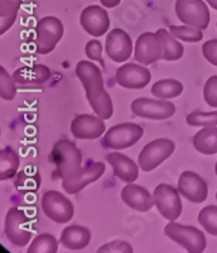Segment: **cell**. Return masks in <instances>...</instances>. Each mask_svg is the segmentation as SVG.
I'll use <instances>...</instances> for the list:
<instances>
[{
    "mask_svg": "<svg viewBox=\"0 0 217 253\" xmlns=\"http://www.w3.org/2000/svg\"><path fill=\"white\" fill-rule=\"evenodd\" d=\"M19 156L17 155L12 147H5L0 152V178L9 180L14 177L19 169Z\"/></svg>",
    "mask_w": 217,
    "mask_h": 253,
    "instance_id": "d4e9b609",
    "label": "cell"
},
{
    "mask_svg": "<svg viewBox=\"0 0 217 253\" xmlns=\"http://www.w3.org/2000/svg\"><path fill=\"white\" fill-rule=\"evenodd\" d=\"M164 234L184 248L188 253H202L207 245L203 232L192 225L178 224L176 220L169 221L166 225Z\"/></svg>",
    "mask_w": 217,
    "mask_h": 253,
    "instance_id": "3957f363",
    "label": "cell"
},
{
    "mask_svg": "<svg viewBox=\"0 0 217 253\" xmlns=\"http://www.w3.org/2000/svg\"><path fill=\"white\" fill-rule=\"evenodd\" d=\"M177 189L183 198L196 204L203 203L209 195V187L198 173L184 171L178 178Z\"/></svg>",
    "mask_w": 217,
    "mask_h": 253,
    "instance_id": "4fadbf2b",
    "label": "cell"
},
{
    "mask_svg": "<svg viewBox=\"0 0 217 253\" xmlns=\"http://www.w3.org/2000/svg\"><path fill=\"white\" fill-rule=\"evenodd\" d=\"M57 251V239L52 234H39L32 241L27 253H56Z\"/></svg>",
    "mask_w": 217,
    "mask_h": 253,
    "instance_id": "83f0119b",
    "label": "cell"
},
{
    "mask_svg": "<svg viewBox=\"0 0 217 253\" xmlns=\"http://www.w3.org/2000/svg\"><path fill=\"white\" fill-rule=\"evenodd\" d=\"M80 23L92 37H101L110 28V18L105 9L99 5L86 6L81 13Z\"/></svg>",
    "mask_w": 217,
    "mask_h": 253,
    "instance_id": "e0dca14e",
    "label": "cell"
},
{
    "mask_svg": "<svg viewBox=\"0 0 217 253\" xmlns=\"http://www.w3.org/2000/svg\"><path fill=\"white\" fill-rule=\"evenodd\" d=\"M215 172H216V175H217V162H216V167H215Z\"/></svg>",
    "mask_w": 217,
    "mask_h": 253,
    "instance_id": "f35d334b",
    "label": "cell"
},
{
    "mask_svg": "<svg viewBox=\"0 0 217 253\" xmlns=\"http://www.w3.org/2000/svg\"><path fill=\"white\" fill-rule=\"evenodd\" d=\"M49 161L56 167L58 177L67 178L81 170L82 153L70 139H61L54 144L49 155Z\"/></svg>",
    "mask_w": 217,
    "mask_h": 253,
    "instance_id": "7a4b0ae2",
    "label": "cell"
},
{
    "mask_svg": "<svg viewBox=\"0 0 217 253\" xmlns=\"http://www.w3.org/2000/svg\"><path fill=\"white\" fill-rule=\"evenodd\" d=\"M176 14L186 26L206 29L210 24V10L203 0H177Z\"/></svg>",
    "mask_w": 217,
    "mask_h": 253,
    "instance_id": "9c48e42d",
    "label": "cell"
},
{
    "mask_svg": "<svg viewBox=\"0 0 217 253\" xmlns=\"http://www.w3.org/2000/svg\"><path fill=\"white\" fill-rule=\"evenodd\" d=\"M169 32L175 36L177 40L184 42H200L203 38L202 29L192 26H171Z\"/></svg>",
    "mask_w": 217,
    "mask_h": 253,
    "instance_id": "f546056e",
    "label": "cell"
},
{
    "mask_svg": "<svg viewBox=\"0 0 217 253\" xmlns=\"http://www.w3.org/2000/svg\"><path fill=\"white\" fill-rule=\"evenodd\" d=\"M116 83L125 89H143L150 83L151 74L148 69L138 63H125L116 70Z\"/></svg>",
    "mask_w": 217,
    "mask_h": 253,
    "instance_id": "9a60e30c",
    "label": "cell"
},
{
    "mask_svg": "<svg viewBox=\"0 0 217 253\" xmlns=\"http://www.w3.org/2000/svg\"><path fill=\"white\" fill-rule=\"evenodd\" d=\"M216 199H217V193H216Z\"/></svg>",
    "mask_w": 217,
    "mask_h": 253,
    "instance_id": "ab89813d",
    "label": "cell"
},
{
    "mask_svg": "<svg viewBox=\"0 0 217 253\" xmlns=\"http://www.w3.org/2000/svg\"><path fill=\"white\" fill-rule=\"evenodd\" d=\"M104 172H105V165L103 162H94L81 169L77 173H74L71 177L63 178L62 187L66 193L77 194L87 185L97 181L104 175Z\"/></svg>",
    "mask_w": 217,
    "mask_h": 253,
    "instance_id": "2e32d148",
    "label": "cell"
},
{
    "mask_svg": "<svg viewBox=\"0 0 217 253\" xmlns=\"http://www.w3.org/2000/svg\"><path fill=\"white\" fill-rule=\"evenodd\" d=\"M164 56V42L157 32H145L135 42L134 57L142 65H151Z\"/></svg>",
    "mask_w": 217,
    "mask_h": 253,
    "instance_id": "7c38bea8",
    "label": "cell"
},
{
    "mask_svg": "<svg viewBox=\"0 0 217 253\" xmlns=\"http://www.w3.org/2000/svg\"><path fill=\"white\" fill-rule=\"evenodd\" d=\"M175 142L168 138H158L149 142L143 150L140 151L138 161L140 170L149 172L155 170L160 164L168 160L175 152Z\"/></svg>",
    "mask_w": 217,
    "mask_h": 253,
    "instance_id": "5b68a950",
    "label": "cell"
},
{
    "mask_svg": "<svg viewBox=\"0 0 217 253\" xmlns=\"http://www.w3.org/2000/svg\"><path fill=\"white\" fill-rule=\"evenodd\" d=\"M60 241L63 247H66L67 250L81 251L89 246L91 241V233L86 227L70 225L63 229Z\"/></svg>",
    "mask_w": 217,
    "mask_h": 253,
    "instance_id": "44dd1931",
    "label": "cell"
},
{
    "mask_svg": "<svg viewBox=\"0 0 217 253\" xmlns=\"http://www.w3.org/2000/svg\"><path fill=\"white\" fill-rule=\"evenodd\" d=\"M105 51L108 58L114 62H125L133 53L132 38L123 29H111L106 37Z\"/></svg>",
    "mask_w": 217,
    "mask_h": 253,
    "instance_id": "5bb4252c",
    "label": "cell"
},
{
    "mask_svg": "<svg viewBox=\"0 0 217 253\" xmlns=\"http://www.w3.org/2000/svg\"><path fill=\"white\" fill-rule=\"evenodd\" d=\"M203 98L210 107L217 108V75L211 76L203 87Z\"/></svg>",
    "mask_w": 217,
    "mask_h": 253,
    "instance_id": "d6a6232c",
    "label": "cell"
},
{
    "mask_svg": "<svg viewBox=\"0 0 217 253\" xmlns=\"http://www.w3.org/2000/svg\"><path fill=\"white\" fill-rule=\"evenodd\" d=\"M76 76L82 83L92 110L104 121L110 119L114 114V105L110 95L104 87L103 72L100 67L90 61L82 60L76 66Z\"/></svg>",
    "mask_w": 217,
    "mask_h": 253,
    "instance_id": "6da1fadb",
    "label": "cell"
},
{
    "mask_svg": "<svg viewBox=\"0 0 217 253\" xmlns=\"http://www.w3.org/2000/svg\"><path fill=\"white\" fill-rule=\"evenodd\" d=\"M121 0H100L101 5L106 6V8H115L120 4Z\"/></svg>",
    "mask_w": 217,
    "mask_h": 253,
    "instance_id": "8d00e7d4",
    "label": "cell"
},
{
    "mask_svg": "<svg viewBox=\"0 0 217 253\" xmlns=\"http://www.w3.org/2000/svg\"><path fill=\"white\" fill-rule=\"evenodd\" d=\"M193 147L202 155L217 153V128L205 126L193 137Z\"/></svg>",
    "mask_w": 217,
    "mask_h": 253,
    "instance_id": "603a6c76",
    "label": "cell"
},
{
    "mask_svg": "<svg viewBox=\"0 0 217 253\" xmlns=\"http://www.w3.org/2000/svg\"><path fill=\"white\" fill-rule=\"evenodd\" d=\"M186 122L191 126H217V112L205 113L196 110L187 115Z\"/></svg>",
    "mask_w": 217,
    "mask_h": 253,
    "instance_id": "4dcf8cb0",
    "label": "cell"
},
{
    "mask_svg": "<svg viewBox=\"0 0 217 253\" xmlns=\"http://www.w3.org/2000/svg\"><path fill=\"white\" fill-rule=\"evenodd\" d=\"M121 200L129 208L137 211H149L154 204V198L150 195L148 190L143 186L135 185L133 182L128 184L121 190Z\"/></svg>",
    "mask_w": 217,
    "mask_h": 253,
    "instance_id": "d6986e66",
    "label": "cell"
},
{
    "mask_svg": "<svg viewBox=\"0 0 217 253\" xmlns=\"http://www.w3.org/2000/svg\"><path fill=\"white\" fill-rule=\"evenodd\" d=\"M153 198L158 211L167 220L175 221L180 218L182 213V202L178 189L168 184H159L154 189Z\"/></svg>",
    "mask_w": 217,
    "mask_h": 253,
    "instance_id": "30bf717a",
    "label": "cell"
},
{
    "mask_svg": "<svg viewBox=\"0 0 217 253\" xmlns=\"http://www.w3.org/2000/svg\"><path fill=\"white\" fill-rule=\"evenodd\" d=\"M158 35L162 37L163 42H164V56H163V60L166 61H177L180 58H182L183 52H184V48H183L182 44L177 41V38L175 36L169 33L166 29H158L157 31Z\"/></svg>",
    "mask_w": 217,
    "mask_h": 253,
    "instance_id": "4316f807",
    "label": "cell"
},
{
    "mask_svg": "<svg viewBox=\"0 0 217 253\" xmlns=\"http://www.w3.org/2000/svg\"><path fill=\"white\" fill-rule=\"evenodd\" d=\"M143 133V128L135 123L116 124L105 133L103 146L112 150H125L139 142Z\"/></svg>",
    "mask_w": 217,
    "mask_h": 253,
    "instance_id": "8992f818",
    "label": "cell"
},
{
    "mask_svg": "<svg viewBox=\"0 0 217 253\" xmlns=\"http://www.w3.org/2000/svg\"><path fill=\"white\" fill-rule=\"evenodd\" d=\"M106 158L110 166L112 167L114 175L117 178H120L121 181L130 184L139 177V167L128 156L119 152H112L108 153Z\"/></svg>",
    "mask_w": 217,
    "mask_h": 253,
    "instance_id": "ffe728a7",
    "label": "cell"
},
{
    "mask_svg": "<svg viewBox=\"0 0 217 253\" xmlns=\"http://www.w3.org/2000/svg\"><path fill=\"white\" fill-rule=\"evenodd\" d=\"M86 56L92 61H97V62L101 63V67H105V62L103 60V56H101V52H103V44H101L100 41L97 40H91L87 42L86 44Z\"/></svg>",
    "mask_w": 217,
    "mask_h": 253,
    "instance_id": "836d02e7",
    "label": "cell"
},
{
    "mask_svg": "<svg viewBox=\"0 0 217 253\" xmlns=\"http://www.w3.org/2000/svg\"><path fill=\"white\" fill-rule=\"evenodd\" d=\"M63 32V24L58 18H42L36 27V51L39 55L51 53L62 40Z\"/></svg>",
    "mask_w": 217,
    "mask_h": 253,
    "instance_id": "277c9868",
    "label": "cell"
},
{
    "mask_svg": "<svg viewBox=\"0 0 217 253\" xmlns=\"http://www.w3.org/2000/svg\"><path fill=\"white\" fill-rule=\"evenodd\" d=\"M106 252H116V253H132L133 248L132 246L128 245L126 242H120V241H114L110 242L108 245L103 246L97 250V253H106Z\"/></svg>",
    "mask_w": 217,
    "mask_h": 253,
    "instance_id": "e575fe53",
    "label": "cell"
},
{
    "mask_svg": "<svg viewBox=\"0 0 217 253\" xmlns=\"http://www.w3.org/2000/svg\"><path fill=\"white\" fill-rule=\"evenodd\" d=\"M133 114L139 118L153 119V121H164L176 113V105L164 99L138 98L132 103Z\"/></svg>",
    "mask_w": 217,
    "mask_h": 253,
    "instance_id": "8fae6325",
    "label": "cell"
},
{
    "mask_svg": "<svg viewBox=\"0 0 217 253\" xmlns=\"http://www.w3.org/2000/svg\"><path fill=\"white\" fill-rule=\"evenodd\" d=\"M42 209L47 218L58 224L69 223L73 218L74 208L71 200L56 190L44 193L42 196Z\"/></svg>",
    "mask_w": 217,
    "mask_h": 253,
    "instance_id": "ba28073f",
    "label": "cell"
},
{
    "mask_svg": "<svg viewBox=\"0 0 217 253\" xmlns=\"http://www.w3.org/2000/svg\"><path fill=\"white\" fill-rule=\"evenodd\" d=\"M5 236L17 247H26L33 238V233L29 229V218L19 208H10L6 213Z\"/></svg>",
    "mask_w": 217,
    "mask_h": 253,
    "instance_id": "52a82bcc",
    "label": "cell"
},
{
    "mask_svg": "<svg viewBox=\"0 0 217 253\" xmlns=\"http://www.w3.org/2000/svg\"><path fill=\"white\" fill-rule=\"evenodd\" d=\"M22 5V0H0V35H4L12 28L17 20L18 10Z\"/></svg>",
    "mask_w": 217,
    "mask_h": 253,
    "instance_id": "484cf974",
    "label": "cell"
},
{
    "mask_svg": "<svg viewBox=\"0 0 217 253\" xmlns=\"http://www.w3.org/2000/svg\"><path fill=\"white\" fill-rule=\"evenodd\" d=\"M202 53L210 63L217 66V40H210L205 42L202 46Z\"/></svg>",
    "mask_w": 217,
    "mask_h": 253,
    "instance_id": "d590c367",
    "label": "cell"
},
{
    "mask_svg": "<svg viewBox=\"0 0 217 253\" xmlns=\"http://www.w3.org/2000/svg\"><path fill=\"white\" fill-rule=\"evenodd\" d=\"M184 90V86L181 81L175 79H164L159 80L151 86V94L158 99H175L178 98Z\"/></svg>",
    "mask_w": 217,
    "mask_h": 253,
    "instance_id": "cb8c5ba5",
    "label": "cell"
},
{
    "mask_svg": "<svg viewBox=\"0 0 217 253\" xmlns=\"http://www.w3.org/2000/svg\"><path fill=\"white\" fill-rule=\"evenodd\" d=\"M106 126L99 115L80 114L71 123V133L77 139H97L105 133Z\"/></svg>",
    "mask_w": 217,
    "mask_h": 253,
    "instance_id": "ac0fdd59",
    "label": "cell"
},
{
    "mask_svg": "<svg viewBox=\"0 0 217 253\" xmlns=\"http://www.w3.org/2000/svg\"><path fill=\"white\" fill-rule=\"evenodd\" d=\"M198 223L211 236H217V207L209 205L203 208L198 214Z\"/></svg>",
    "mask_w": 217,
    "mask_h": 253,
    "instance_id": "f1b7e54d",
    "label": "cell"
},
{
    "mask_svg": "<svg viewBox=\"0 0 217 253\" xmlns=\"http://www.w3.org/2000/svg\"><path fill=\"white\" fill-rule=\"evenodd\" d=\"M51 71L44 65H33V66H26L22 69L15 70L13 74V79L17 84L22 85H42L51 79Z\"/></svg>",
    "mask_w": 217,
    "mask_h": 253,
    "instance_id": "7402d4cb",
    "label": "cell"
},
{
    "mask_svg": "<svg viewBox=\"0 0 217 253\" xmlns=\"http://www.w3.org/2000/svg\"><path fill=\"white\" fill-rule=\"evenodd\" d=\"M206 1H207V4H209V5H211L212 8L216 9L217 10V0H206Z\"/></svg>",
    "mask_w": 217,
    "mask_h": 253,
    "instance_id": "74e56055",
    "label": "cell"
},
{
    "mask_svg": "<svg viewBox=\"0 0 217 253\" xmlns=\"http://www.w3.org/2000/svg\"><path fill=\"white\" fill-rule=\"evenodd\" d=\"M0 94L4 100H13L17 95V86L13 76L5 71L3 66L0 67Z\"/></svg>",
    "mask_w": 217,
    "mask_h": 253,
    "instance_id": "1f68e13d",
    "label": "cell"
}]
</instances>
